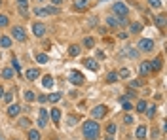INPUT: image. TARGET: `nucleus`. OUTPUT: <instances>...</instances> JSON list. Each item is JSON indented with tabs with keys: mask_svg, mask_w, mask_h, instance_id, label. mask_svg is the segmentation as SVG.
I'll return each mask as SVG.
<instances>
[{
	"mask_svg": "<svg viewBox=\"0 0 167 140\" xmlns=\"http://www.w3.org/2000/svg\"><path fill=\"white\" fill-rule=\"evenodd\" d=\"M0 140H4V138H2V136H0Z\"/></svg>",
	"mask_w": 167,
	"mask_h": 140,
	"instance_id": "603ef678",
	"label": "nucleus"
},
{
	"mask_svg": "<svg viewBox=\"0 0 167 140\" xmlns=\"http://www.w3.org/2000/svg\"><path fill=\"white\" fill-rule=\"evenodd\" d=\"M141 30H142L141 23H131V32H133V34H137V32H141Z\"/></svg>",
	"mask_w": 167,
	"mask_h": 140,
	"instance_id": "a878e982",
	"label": "nucleus"
},
{
	"mask_svg": "<svg viewBox=\"0 0 167 140\" xmlns=\"http://www.w3.org/2000/svg\"><path fill=\"white\" fill-rule=\"evenodd\" d=\"M84 46L85 47H93V38H85L84 40Z\"/></svg>",
	"mask_w": 167,
	"mask_h": 140,
	"instance_id": "a19ab883",
	"label": "nucleus"
},
{
	"mask_svg": "<svg viewBox=\"0 0 167 140\" xmlns=\"http://www.w3.org/2000/svg\"><path fill=\"white\" fill-rule=\"evenodd\" d=\"M38 100H40V102L44 104V102H46V100H48V96H46V95H40V96H38Z\"/></svg>",
	"mask_w": 167,
	"mask_h": 140,
	"instance_id": "a18cd8bd",
	"label": "nucleus"
},
{
	"mask_svg": "<svg viewBox=\"0 0 167 140\" xmlns=\"http://www.w3.org/2000/svg\"><path fill=\"white\" fill-rule=\"evenodd\" d=\"M156 25H158L160 28L165 27V15H160V17H156Z\"/></svg>",
	"mask_w": 167,
	"mask_h": 140,
	"instance_id": "c85d7f7f",
	"label": "nucleus"
},
{
	"mask_svg": "<svg viewBox=\"0 0 167 140\" xmlns=\"http://www.w3.org/2000/svg\"><path fill=\"white\" fill-rule=\"evenodd\" d=\"M12 46V38L10 36H2L0 38V47H10Z\"/></svg>",
	"mask_w": 167,
	"mask_h": 140,
	"instance_id": "aec40b11",
	"label": "nucleus"
},
{
	"mask_svg": "<svg viewBox=\"0 0 167 140\" xmlns=\"http://www.w3.org/2000/svg\"><path fill=\"white\" fill-rule=\"evenodd\" d=\"M137 110H139V112H144V110H146V102L139 100V102H137Z\"/></svg>",
	"mask_w": 167,
	"mask_h": 140,
	"instance_id": "f704fd0d",
	"label": "nucleus"
},
{
	"mask_svg": "<svg viewBox=\"0 0 167 140\" xmlns=\"http://www.w3.org/2000/svg\"><path fill=\"white\" fill-rule=\"evenodd\" d=\"M50 117H51V121H53L55 125H59V123H61V110H59V108H51Z\"/></svg>",
	"mask_w": 167,
	"mask_h": 140,
	"instance_id": "9d476101",
	"label": "nucleus"
},
{
	"mask_svg": "<svg viewBox=\"0 0 167 140\" xmlns=\"http://www.w3.org/2000/svg\"><path fill=\"white\" fill-rule=\"evenodd\" d=\"M106 25H108V27H112V28H118V27H120L118 17H116V15H110V17L106 19Z\"/></svg>",
	"mask_w": 167,
	"mask_h": 140,
	"instance_id": "a211bd4d",
	"label": "nucleus"
},
{
	"mask_svg": "<svg viewBox=\"0 0 167 140\" xmlns=\"http://www.w3.org/2000/svg\"><path fill=\"white\" fill-rule=\"evenodd\" d=\"M78 53H80V47H78V46H70V47H69V55H70V57H76Z\"/></svg>",
	"mask_w": 167,
	"mask_h": 140,
	"instance_id": "bb28decb",
	"label": "nucleus"
},
{
	"mask_svg": "<svg viewBox=\"0 0 167 140\" xmlns=\"http://www.w3.org/2000/svg\"><path fill=\"white\" fill-rule=\"evenodd\" d=\"M48 100L53 102V104H55V102H59V100H61V93H51V95L48 96Z\"/></svg>",
	"mask_w": 167,
	"mask_h": 140,
	"instance_id": "b1692460",
	"label": "nucleus"
},
{
	"mask_svg": "<svg viewBox=\"0 0 167 140\" xmlns=\"http://www.w3.org/2000/svg\"><path fill=\"white\" fill-rule=\"evenodd\" d=\"M74 8L78 9V12H84V9H87V0H76Z\"/></svg>",
	"mask_w": 167,
	"mask_h": 140,
	"instance_id": "6ab92c4d",
	"label": "nucleus"
},
{
	"mask_svg": "<svg viewBox=\"0 0 167 140\" xmlns=\"http://www.w3.org/2000/svg\"><path fill=\"white\" fill-rule=\"evenodd\" d=\"M29 140H40V133L36 129H30L29 131Z\"/></svg>",
	"mask_w": 167,
	"mask_h": 140,
	"instance_id": "5701e85b",
	"label": "nucleus"
},
{
	"mask_svg": "<svg viewBox=\"0 0 167 140\" xmlns=\"http://www.w3.org/2000/svg\"><path fill=\"white\" fill-rule=\"evenodd\" d=\"M34 13L36 15H57L59 13V8H55V6H50V8H36L34 9Z\"/></svg>",
	"mask_w": 167,
	"mask_h": 140,
	"instance_id": "7ed1b4c3",
	"label": "nucleus"
},
{
	"mask_svg": "<svg viewBox=\"0 0 167 140\" xmlns=\"http://www.w3.org/2000/svg\"><path fill=\"white\" fill-rule=\"evenodd\" d=\"M106 81H108V83L118 81V72H108V74H106Z\"/></svg>",
	"mask_w": 167,
	"mask_h": 140,
	"instance_id": "4be33fe9",
	"label": "nucleus"
},
{
	"mask_svg": "<svg viewBox=\"0 0 167 140\" xmlns=\"http://www.w3.org/2000/svg\"><path fill=\"white\" fill-rule=\"evenodd\" d=\"M105 140H114V138H112V136H110V134H106V138H105Z\"/></svg>",
	"mask_w": 167,
	"mask_h": 140,
	"instance_id": "09e8293b",
	"label": "nucleus"
},
{
	"mask_svg": "<svg viewBox=\"0 0 167 140\" xmlns=\"http://www.w3.org/2000/svg\"><path fill=\"white\" fill-rule=\"evenodd\" d=\"M82 133L87 140H97L99 138V133H101V127L95 119H87L84 125H82Z\"/></svg>",
	"mask_w": 167,
	"mask_h": 140,
	"instance_id": "f257e3e1",
	"label": "nucleus"
},
{
	"mask_svg": "<svg viewBox=\"0 0 167 140\" xmlns=\"http://www.w3.org/2000/svg\"><path fill=\"white\" fill-rule=\"evenodd\" d=\"M135 136H137V140H144V138H146V127H144V125H139L137 131H135Z\"/></svg>",
	"mask_w": 167,
	"mask_h": 140,
	"instance_id": "ddd939ff",
	"label": "nucleus"
},
{
	"mask_svg": "<svg viewBox=\"0 0 167 140\" xmlns=\"http://www.w3.org/2000/svg\"><path fill=\"white\" fill-rule=\"evenodd\" d=\"M84 64H85V68H89V70H99V64H97V61L95 59H84Z\"/></svg>",
	"mask_w": 167,
	"mask_h": 140,
	"instance_id": "f8f14e48",
	"label": "nucleus"
},
{
	"mask_svg": "<svg viewBox=\"0 0 167 140\" xmlns=\"http://www.w3.org/2000/svg\"><path fill=\"white\" fill-rule=\"evenodd\" d=\"M12 36H14V40H17V42H25V40H27V34H25V28H23V27H14V28H12Z\"/></svg>",
	"mask_w": 167,
	"mask_h": 140,
	"instance_id": "0eeeda50",
	"label": "nucleus"
},
{
	"mask_svg": "<svg viewBox=\"0 0 167 140\" xmlns=\"http://www.w3.org/2000/svg\"><path fill=\"white\" fill-rule=\"evenodd\" d=\"M2 78L12 80V78H14V70H12V68H2Z\"/></svg>",
	"mask_w": 167,
	"mask_h": 140,
	"instance_id": "412c9836",
	"label": "nucleus"
},
{
	"mask_svg": "<svg viewBox=\"0 0 167 140\" xmlns=\"http://www.w3.org/2000/svg\"><path fill=\"white\" fill-rule=\"evenodd\" d=\"M38 127H40V129H46V127H48V121H46V119H40V117H38Z\"/></svg>",
	"mask_w": 167,
	"mask_h": 140,
	"instance_id": "37998d69",
	"label": "nucleus"
},
{
	"mask_svg": "<svg viewBox=\"0 0 167 140\" xmlns=\"http://www.w3.org/2000/svg\"><path fill=\"white\" fill-rule=\"evenodd\" d=\"M53 83H55V81H53V78H51V76H44V78H42V85H44V89H51V87H53Z\"/></svg>",
	"mask_w": 167,
	"mask_h": 140,
	"instance_id": "2eb2a0df",
	"label": "nucleus"
},
{
	"mask_svg": "<svg viewBox=\"0 0 167 140\" xmlns=\"http://www.w3.org/2000/svg\"><path fill=\"white\" fill-rule=\"evenodd\" d=\"M38 115H40V119H46V121H48V110H46V108H40V110H38Z\"/></svg>",
	"mask_w": 167,
	"mask_h": 140,
	"instance_id": "72a5a7b5",
	"label": "nucleus"
},
{
	"mask_svg": "<svg viewBox=\"0 0 167 140\" xmlns=\"http://www.w3.org/2000/svg\"><path fill=\"white\" fill-rule=\"evenodd\" d=\"M139 49H141V51H144V53L154 51V40H148V38L139 40Z\"/></svg>",
	"mask_w": 167,
	"mask_h": 140,
	"instance_id": "20e7f679",
	"label": "nucleus"
},
{
	"mask_svg": "<svg viewBox=\"0 0 167 140\" xmlns=\"http://www.w3.org/2000/svg\"><path fill=\"white\" fill-rule=\"evenodd\" d=\"M76 121H78V119H76L74 115H70L69 119H66V123H69V127H74V125H76Z\"/></svg>",
	"mask_w": 167,
	"mask_h": 140,
	"instance_id": "ea45409f",
	"label": "nucleus"
},
{
	"mask_svg": "<svg viewBox=\"0 0 167 140\" xmlns=\"http://www.w3.org/2000/svg\"><path fill=\"white\" fill-rule=\"evenodd\" d=\"M144 112H146L148 117H154V115H156V106H150V108L146 106V110H144Z\"/></svg>",
	"mask_w": 167,
	"mask_h": 140,
	"instance_id": "473e14b6",
	"label": "nucleus"
},
{
	"mask_svg": "<svg viewBox=\"0 0 167 140\" xmlns=\"http://www.w3.org/2000/svg\"><path fill=\"white\" fill-rule=\"evenodd\" d=\"M36 61H38L40 64H44V62H48V55H46V53H38V55H36Z\"/></svg>",
	"mask_w": 167,
	"mask_h": 140,
	"instance_id": "c756f323",
	"label": "nucleus"
},
{
	"mask_svg": "<svg viewBox=\"0 0 167 140\" xmlns=\"http://www.w3.org/2000/svg\"><path fill=\"white\" fill-rule=\"evenodd\" d=\"M106 110H108V108H106L105 104H99V106H95V108L91 110V115H93V119L97 121V119H101V117H105V115H106Z\"/></svg>",
	"mask_w": 167,
	"mask_h": 140,
	"instance_id": "423d86ee",
	"label": "nucleus"
},
{
	"mask_svg": "<svg viewBox=\"0 0 167 140\" xmlns=\"http://www.w3.org/2000/svg\"><path fill=\"white\" fill-rule=\"evenodd\" d=\"M2 95H4V91H2V85H0V99H2Z\"/></svg>",
	"mask_w": 167,
	"mask_h": 140,
	"instance_id": "de8ad7c7",
	"label": "nucleus"
},
{
	"mask_svg": "<svg viewBox=\"0 0 167 140\" xmlns=\"http://www.w3.org/2000/svg\"><path fill=\"white\" fill-rule=\"evenodd\" d=\"M101 2H108V0H101Z\"/></svg>",
	"mask_w": 167,
	"mask_h": 140,
	"instance_id": "8fccbe9b",
	"label": "nucleus"
},
{
	"mask_svg": "<svg viewBox=\"0 0 167 140\" xmlns=\"http://www.w3.org/2000/svg\"><path fill=\"white\" fill-rule=\"evenodd\" d=\"M124 123H127V125H131V123H133V115H129V114H127V115L124 117Z\"/></svg>",
	"mask_w": 167,
	"mask_h": 140,
	"instance_id": "c03bdc74",
	"label": "nucleus"
},
{
	"mask_svg": "<svg viewBox=\"0 0 167 140\" xmlns=\"http://www.w3.org/2000/svg\"><path fill=\"white\" fill-rule=\"evenodd\" d=\"M4 100H6V102L10 104V102L14 100V95H12V93H4Z\"/></svg>",
	"mask_w": 167,
	"mask_h": 140,
	"instance_id": "79ce46f5",
	"label": "nucleus"
},
{
	"mask_svg": "<svg viewBox=\"0 0 167 140\" xmlns=\"http://www.w3.org/2000/svg\"><path fill=\"white\" fill-rule=\"evenodd\" d=\"M152 70H150V61H142L141 64H139V74L141 76H148Z\"/></svg>",
	"mask_w": 167,
	"mask_h": 140,
	"instance_id": "1a4fd4ad",
	"label": "nucleus"
},
{
	"mask_svg": "<svg viewBox=\"0 0 167 140\" xmlns=\"http://www.w3.org/2000/svg\"><path fill=\"white\" fill-rule=\"evenodd\" d=\"M46 25L44 23H32V34L34 36H38V38H42L44 34H46Z\"/></svg>",
	"mask_w": 167,
	"mask_h": 140,
	"instance_id": "6e6552de",
	"label": "nucleus"
},
{
	"mask_svg": "<svg viewBox=\"0 0 167 140\" xmlns=\"http://www.w3.org/2000/svg\"><path fill=\"white\" fill-rule=\"evenodd\" d=\"M17 6H19V9H21V13H23V15L27 17V15H29V12H27L29 2H27V0H17Z\"/></svg>",
	"mask_w": 167,
	"mask_h": 140,
	"instance_id": "f3484780",
	"label": "nucleus"
},
{
	"mask_svg": "<svg viewBox=\"0 0 167 140\" xmlns=\"http://www.w3.org/2000/svg\"><path fill=\"white\" fill-rule=\"evenodd\" d=\"M148 4L152 8H161V0H148Z\"/></svg>",
	"mask_w": 167,
	"mask_h": 140,
	"instance_id": "e433bc0d",
	"label": "nucleus"
},
{
	"mask_svg": "<svg viewBox=\"0 0 167 140\" xmlns=\"http://www.w3.org/2000/svg\"><path fill=\"white\" fill-rule=\"evenodd\" d=\"M51 2H53V4H55V8H57V6H59V4H61V2H63V0H51Z\"/></svg>",
	"mask_w": 167,
	"mask_h": 140,
	"instance_id": "49530a36",
	"label": "nucleus"
},
{
	"mask_svg": "<svg viewBox=\"0 0 167 140\" xmlns=\"http://www.w3.org/2000/svg\"><path fill=\"white\" fill-rule=\"evenodd\" d=\"M12 66H14V70L21 72V64H19V61H17V59H12Z\"/></svg>",
	"mask_w": 167,
	"mask_h": 140,
	"instance_id": "4c0bfd02",
	"label": "nucleus"
},
{
	"mask_svg": "<svg viewBox=\"0 0 167 140\" xmlns=\"http://www.w3.org/2000/svg\"><path fill=\"white\" fill-rule=\"evenodd\" d=\"M34 99H36V93L34 91H25V100L27 102H32Z\"/></svg>",
	"mask_w": 167,
	"mask_h": 140,
	"instance_id": "393cba45",
	"label": "nucleus"
},
{
	"mask_svg": "<svg viewBox=\"0 0 167 140\" xmlns=\"http://www.w3.org/2000/svg\"><path fill=\"white\" fill-rule=\"evenodd\" d=\"M112 12H114L116 17H125L129 13V8L124 2H116V4H112Z\"/></svg>",
	"mask_w": 167,
	"mask_h": 140,
	"instance_id": "f03ea898",
	"label": "nucleus"
},
{
	"mask_svg": "<svg viewBox=\"0 0 167 140\" xmlns=\"http://www.w3.org/2000/svg\"><path fill=\"white\" fill-rule=\"evenodd\" d=\"M120 102H121V106H124V110H131V102H129L127 99H124V96H121Z\"/></svg>",
	"mask_w": 167,
	"mask_h": 140,
	"instance_id": "2f4dec72",
	"label": "nucleus"
},
{
	"mask_svg": "<svg viewBox=\"0 0 167 140\" xmlns=\"http://www.w3.org/2000/svg\"><path fill=\"white\" fill-rule=\"evenodd\" d=\"M0 6H2V0H0Z\"/></svg>",
	"mask_w": 167,
	"mask_h": 140,
	"instance_id": "3c124183",
	"label": "nucleus"
},
{
	"mask_svg": "<svg viewBox=\"0 0 167 140\" xmlns=\"http://www.w3.org/2000/svg\"><path fill=\"white\" fill-rule=\"evenodd\" d=\"M0 136H2V134H0Z\"/></svg>",
	"mask_w": 167,
	"mask_h": 140,
	"instance_id": "864d4df0",
	"label": "nucleus"
},
{
	"mask_svg": "<svg viewBox=\"0 0 167 140\" xmlns=\"http://www.w3.org/2000/svg\"><path fill=\"white\" fill-rule=\"evenodd\" d=\"M19 125H21V127H29V125H30V121L27 119V117H21V119H19Z\"/></svg>",
	"mask_w": 167,
	"mask_h": 140,
	"instance_id": "58836bf2",
	"label": "nucleus"
},
{
	"mask_svg": "<svg viewBox=\"0 0 167 140\" xmlns=\"http://www.w3.org/2000/svg\"><path fill=\"white\" fill-rule=\"evenodd\" d=\"M69 80H70V83H72V85H82L85 78H84V74H82V72L72 70V72L69 74Z\"/></svg>",
	"mask_w": 167,
	"mask_h": 140,
	"instance_id": "39448f33",
	"label": "nucleus"
},
{
	"mask_svg": "<svg viewBox=\"0 0 167 140\" xmlns=\"http://www.w3.org/2000/svg\"><path fill=\"white\" fill-rule=\"evenodd\" d=\"M38 76H40V70H38V68H30V70H27V80L32 81V80H36Z\"/></svg>",
	"mask_w": 167,
	"mask_h": 140,
	"instance_id": "dca6fc26",
	"label": "nucleus"
},
{
	"mask_svg": "<svg viewBox=\"0 0 167 140\" xmlns=\"http://www.w3.org/2000/svg\"><path fill=\"white\" fill-rule=\"evenodd\" d=\"M114 133H116V125H114V123H108V125H106V134L112 136Z\"/></svg>",
	"mask_w": 167,
	"mask_h": 140,
	"instance_id": "7c9ffc66",
	"label": "nucleus"
},
{
	"mask_svg": "<svg viewBox=\"0 0 167 140\" xmlns=\"http://www.w3.org/2000/svg\"><path fill=\"white\" fill-rule=\"evenodd\" d=\"M8 23H10V21H8V17L0 13V27H8Z\"/></svg>",
	"mask_w": 167,
	"mask_h": 140,
	"instance_id": "c9c22d12",
	"label": "nucleus"
},
{
	"mask_svg": "<svg viewBox=\"0 0 167 140\" xmlns=\"http://www.w3.org/2000/svg\"><path fill=\"white\" fill-rule=\"evenodd\" d=\"M19 114H21V106H19V104H10L8 115H10V117H17Z\"/></svg>",
	"mask_w": 167,
	"mask_h": 140,
	"instance_id": "9b49d317",
	"label": "nucleus"
},
{
	"mask_svg": "<svg viewBox=\"0 0 167 140\" xmlns=\"http://www.w3.org/2000/svg\"><path fill=\"white\" fill-rule=\"evenodd\" d=\"M161 68V57H156L154 61H150V70H154V72H158Z\"/></svg>",
	"mask_w": 167,
	"mask_h": 140,
	"instance_id": "4468645a",
	"label": "nucleus"
},
{
	"mask_svg": "<svg viewBox=\"0 0 167 140\" xmlns=\"http://www.w3.org/2000/svg\"><path fill=\"white\" fill-rule=\"evenodd\" d=\"M129 76H131L129 68H121V70L118 72V78H129Z\"/></svg>",
	"mask_w": 167,
	"mask_h": 140,
	"instance_id": "cd10ccee",
	"label": "nucleus"
}]
</instances>
